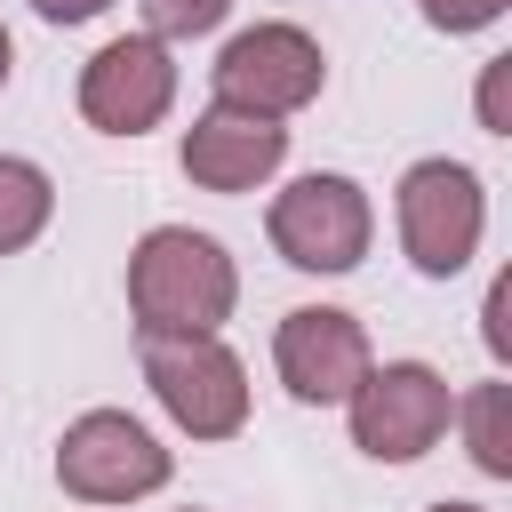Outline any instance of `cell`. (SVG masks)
Masks as SVG:
<instances>
[{"instance_id":"cell-11","label":"cell","mask_w":512,"mask_h":512,"mask_svg":"<svg viewBox=\"0 0 512 512\" xmlns=\"http://www.w3.org/2000/svg\"><path fill=\"white\" fill-rule=\"evenodd\" d=\"M456 416H464V448H472V464H480L488 480H512V384H504V376L472 384V392L456 400Z\"/></svg>"},{"instance_id":"cell-9","label":"cell","mask_w":512,"mask_h":512,"mask_svg":"<svg viewBox=\"0 0 512 512\" xmlns=\"http://www.w3.org/2000/svg\"><path fill=\"white\" fill-rule=\"evenodd\" d=\"M272 360H280V384L304 408H336L368 376V328L352 312H336V304H296L280 320V336H272Z\"/></svg>"},{"instance_id":"cell-8","label":"cell","mask_w":512,"mask_h":512,"mask_svg":"<svg viewBox=\"0 0 512 512\" xmlns=\"http://www.w3.org/2000/svg\"><path fill=\"white\" fill-rule=\"evenodd\" d=\"M168 104H176V56L152 32L104 40L80 72V120L96 136H144V128L168 120Z\"/></svg>"},{"instance_id":"cell-4","label":"cell","mask_w":512,"mask_h":512,"mask_svg":"<svg viewBox=\"0 0 512 512\" xmlns=\"http://www.w3.org/2000/svg\"><path fill=\"white\" fill-rule=\"evenodd\" d=\"M488 232V192L464 160H416L400 176V248L424 280H456L480 256Z\"/></svg>"},{"instance_id":"cell-18","label":"cell","mask_w":512,"mask_h":512,"mask_svg":"<svg viewBox=\"0 0 512 512\" xmlns=\"http://www.w3.org/2000/svg\"><path fill=\"white\" fill-rule=\"evenodd\" d=\"M8 64H16V40H8V24H0V88H8Z\"/></svg>"},{"instance_id":"cell-3","label":"cell","mask_w":512,"mask_h":512,"mask_svg":"<svg viewBox=\"0 0 512 512\" xmlns=\"http://www.w3.org/2000/svg\"><path fill=\"white\" fill-rule=\"evenodd\" d=\"M352 448L376 456V464H416L424 448H440L448 416H456V392L440 368L424 360H368V376L352 384Z\"/></svg>"},{"instance_id":"cell-12","label":"cell","mask_w":512,"mask_h":512,"mask_svg":"<svg viewBox=\"0 0 512 512\" xmlns=\"http://www.w3.org/2000/svg\"><path fill=\"white\" fill-rule=\"evenodd\" d=\"M48 216H56V184H48L32 160L0 152V256L32 248V240L48 232Z\"/></svg>"},{"instance_id":"cell-15","label":"cell","mask_w":512,"mask_h":512,"mask_svg":"<svg viewBox=\"0 0 512 512\" xmlns=\"http://www.w3.org/2000/svg\"><path fill=\"white\" fill-rule=\"evenodd\" d=\"M504 72H512V56H496V64L480 72V128H488V136H512V120H504Z\"/></svg>"},{"instance_id":"cell-16","label":"cell","mask_w":512,"mask_h":512,"mask_svg":"<svg viewBox=\"0 0 512 512\" xmlns=\"http://www.w3.org/2000/svg\"><path fill=\"white\" fill-rule=\"evenodd\" d=\"M504 312H512V280H496V288H488V312H480V336H488L496 360L512 352V320H504Z\"/></svg>"},{"instance_id":"cell-6","label":"cell","mask_w":512,"mask_h":512,"mask_svg":"<svg viewBox=\"0 0 512 512\" xmlns=\"http://www.w3.org/2000/svg\"><path fill=\"white\" fill-rule=\"evenodd\" d=\"M264 224H272V248H280L296 272H352V264L368 256L376 208H368V192H360L352 176L312 168V176H296V184L272 200Z\"/></svg>"},{"instance_id":"cell-5","label":"cell","mask_w":512,"mask_h":512,"mask_svg":"<svg viewBox=\"0 0 512 512\" xmlns=\"http://www.w3.org/2000/svg\"><path fill=\"white\" fill-rule=\"evenodd\" d=\"M168 472H176V456H168L128 408H88V416H72L64 440H56V480H64V496H80V504L152 496V488H168Z\"/></svg>"},{"instance_id":"cell-13","label":"cell","mask_w":512,"mask_h":512,"mask_svg":"<svg viewBox=\"0 0 512 512\" xmlns=\"http://www.w3.org/2000/svg\"><path fill=\"white\" fill-rule=\"evenodd\" d=\"M136 8H144L152 40H200V32H216L232 16V0H136Z\"/></svg>"},{"instance_id":"cell-7","label":"cell","mask_w":512,"mask_h":512,"mask_svg":"<svg viewBox=\"0 0 512 512\" xmlns=\"http://www.w3.org/2000/svg\"><path fill=\"white\" fill-rule=\"evenodd\" d=\"M320 80H328V56H320V40L296 32V24H248V32H232L224 56H216V104L264 112V120L304 112V104L320 96Z\"/></svg>"},{"instance_id":"cell-10","label":"cell","mask_w":512,"mask_h":512,"mask_svg":"<svg viewBox=\"0 0 512 512\" xmlns=\"http://www.w3.org/2000/svg\"><path fill=\"white\" fill-rule=\"evenodd\" d=\"M176 160H184V176H192L200 192H256V184L288 160V128H280V120H264V112L208 104V112L184 128Z\"/></svg>"},{"instance_id":"cell-14","label":"cell","mask_w":512,"mask_h":512,"mask_svg":"<svg viewBox=\"0 0 512 512\" xmlns=\"http://www.w3.org/2000/svg\"><path fill=\"white\" fill-rule=\"evenodd\" d=\"M424 8V24H440V32H480V24H496L512 0H416Z\"/></svg>"},{"instance_id":"cell-2","label":"cell","mask_w":512,"mask_h":512,"mask_svg":"<svg viewBox=\"0 0 512 512\" xmlns=\"http://www.w3.org/2000/svg\"><path fill=\"white\" fill-rule=\"evenodd\" d=\"M144 384L192 440H232L248 424V368L216 328L184 336H144Z\"/></svg>"},{"instance_id":"cell-17","label":"cell","mask_w":512,"mask_h":512,"mask_svg":"<svg viewBox=\"0 0 512 512\" xmlns=\"http://www.w3.org/2000/svg\"><path fill=\"white\" fill-rule=\"evenodd\" d=\"M32 8H40L48 24H88V16H104L112 0H32Z\"/></svg>"},{"instance_id":"cell-1","label":"cell","mask_w":512,"mask_h":512,"mask_svg":"<svg viewBox=\"0 0 512 512\" xmlns=\"http://www.w3.org/2000/svg\"><path fill=\"white\" fill-rule=\"evenodd\" d=\"M240 304V272L224 240L192 224H152L128 256V312L144 336H184V328H224Z\"/></svg>"},{"instance_id":"cell-19","label":"cell","mask_w":512,"mask_h":512,"mask_svg":"<svg viewBox=\"0 0 512 512\" xmlns=\"http://www.w3.org/2000/svg\"><path fill=\"white\" fill-rule=\"evenodd\" d=\"M424 512H488V504H464V496H448V504H424Z\"/></svg>"}]
</instances>
